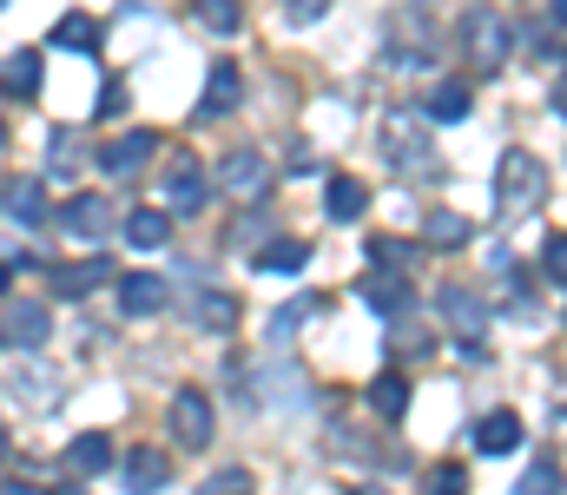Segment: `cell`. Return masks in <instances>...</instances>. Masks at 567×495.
I'll return each instance as SVG.
<instances>
[{
  "label": "cell",
  "mask_w": 567,
  "mask_h": 495,
  "mask_svg": "<svg viewBox=\"0 0 567 495\" xmlns=\"http://www.w3.org/2000/svg\"><path fill=\"white\" fill-rule=\"evenodd\" d=\"M0 495H40V489H33V483H7Z\"/></svg>",
  "instance_id": "obj_37"
},
{
  "label": "cell",
  "mask_w": 567,
  "mask_h": 495,
  "mask_svg": "<svg viewBox=\"0 0 567 495\" xmlns=\"http://www.w3.org/2000/svg\"><path fill=\"white\" fill-rule=\"evenodd\" d=\"M370 410H377V416H383V423H396V416H403V410H410V383H403V377H396V370H383V377H377V383H370Z\"/></svg>",
  "instance_id": "obj_21"
},
{
  "label": "cell",
  "mask_w": 567,
  "mask_h": 495,
  "mask_svg": "<svg viewBox=\"0 0 567 495\" xmlns=\"http://www.w3.org/2000/svg\"><path fill=\"white\" fill-rule=\"evenodd\" d=\"M435 305L449 311V324H455V330H482V305H475V291L449 285V291H435Z\"/></svg>",
  "instance_id": "obj_26"
},
{
  "label": "cell",
  "mask_w": 567,
  "mask_h": 495,
  "mask_svg": "<svg viewBox=\"0 0 567 495\" xmlns=\"http://www.w3.org/2000/svg\"><path fill=\"white\" fill-rule=\"evenodd\" d=\"M423 495H468V470L462 463H435L423 476Z\"/></svg>",
  "instance_id": "obj_29"
},
{
  "label": "cell",
  "mask_w": 567,
  "mask_h": 495,
  "mask_svg": "<svg viewBox=\"0 0 567 495\" xmlns=\"http://www.w3.org/2000/svg\"><path fill=\"white\" fill-rule=\"evenodd\" d=\"M152 153H158V133H152V126H133L126 140H113V146L100 153V165H106L113 178H133V172H145V159H152Z\"/></svg>",
  "instance_id": "obj_9"
},
{
  "label": "cell",
  "mask_w": 567,
  "mask_h": 495,
  "mask_svg": "<svg viewBox=\"0 0 567 495\" xmlns=\"http://www.w3.org/2000/svg\"><path fill=\"white\" fill-rule=\"evenodd\" d=\"M238 93H245V80H238V66H231V60H218V66H212V80H205V100H198V120H225V113L238 106Z\"/></svg>",
  "instance_id": "obj_10"
},
{
  "label": "cell",
  "mask_w": 567,
  "mask_h": 495,
  "mask_svg": "<svg viewBox=\"0 0 567 495\" xmlns=\"http://www.w3.org/2000/svg\"><path fill=\"white\" fill-rule=\"evenodd\" d=\"M0 456H7V423H0Z\"/></svg>",
  "instance_id": "obj_40"
},
{
  "label": "cell",
  "mask_w": 567,
  "mask_h": 495,
  "mask_svg": "<svg viewBox=\"0 0 567 495\" xmlns=\"http://www.w3.org/2000/svg\"><path fill=\"white\" fill-rule=\"evenodd\" d=\"M542 258H548V285H561L567 278V238L561 231H548V251H542Z\"/></svg>",
  "instance_id": "obj_32"
},
{
  "label": "cell",
  "mask_w": 567,
  "mask_h": 495,
  "mask_svg": "<svg viewBox=\"0 0 567 495\" xmlns=\"http://www.w3.org/2000/svg\"><path fill=\"white\" fill-rule=\"evenodd\" d=\"M165 238H172V212H126V245L158 251Z\"/></svg>",
  "instance_id": "obj_22"
},
{
  "label": "cell",
  "mask_w": 567,
  "mask_h": 495,
  "mask_svg": "<svg viewBox=\"0 0 567 495\" xmlns=\"http://www.w3.org/2000/svg\"><path fill=\"white\" fill-rule=\"evenodd\" d=\"M60 225H66L73 238H106V231L120 225V212H113V198H106V192H80V198H66Z\"/></svg>",
  "instance_id": "obj_6"
},
{
  "label": "cell",
  "mask_w": 567,
  "mask_h": 495,
  "mask_svg": "<svg viewBox=\"0 0 567 495\" xmlns=\"http://www.w3.org/2000/svg\"><path fill=\"white\" fill-rule=\"evenodd\" d=\"M265 172H271L265 153H231L218 178H225V192H258V185H265Z\"/></svg>",
  "instance_id": "obj_24"
},
{
  "label": "cell",
  "mask_w": 567,
  "mask_h": 495,
  "mask_svg": "<svg viewBox=\"0 0 567 495\" xmlns=\"http://www.w3.org/2000/svg\"><path fill=\"white\" fill-rule=\"evenodd\" d=\"M284 13H290L297 27H310V20H323V13H330V0H290Z\"/></svg>",
  "instance_id": "obj_35"
},
{
  "label": "cell",
  "mask_w": 567,
  "mask_h": 495,
  "mask_svg": "<svg viewBox=\"0 0 567 495\" xmlns=\"http://www.w3.org/2000/svg\"><path fill=\"white\" fill-rule=\"evenodd\" d=\"M475 450H482V456H508V450H522V416H515V410H488V416L475 423Z\"/></svg>",
  "instance_id": "obj_12"
},
{
  "label": "cell",
  "mask_w": 567,
  "mask_h": 495,
  "mask_svg": "<svg viewBox=\"0 0 567 495\" xmlns=\"http://www.w3.org/2000/svg\"><path fill=\"white\" fill-rule=\"evenodd\" d=\"M66 470H73V476H106V470H113V436H100V430L73 436V443H66Z\"/></svg>",
  "instance_id": "obj_15"
},
{
  "label": "cell",
  "mask_w": 567,
  "mask_h": 495,
  "mask_svg": "<svg viewBox=\"0 0 567 495\" xmlns=\"http://www.w3.org/2000/svg\"><path fill=\"white\" fill-rule=\"evenodd\" d=\"M7 212H13L20 225H40V218H47V192H40V178H13V185H7Z\"/></svg>",
  "instance_id": "obj_23"
},
{
  "label": "cell",
  "mask_w": 567,
  "mask_h": 495,
  "mask_svg": "<svg viewBox=\"0 0 567 495\" xmlns=\"http://www.w3.org/2000/svg\"><path fill=\"white\" fill-rule=\"evenodd\" d=\"M106 278H113L106 258H80V265H60V271H53V291H60V298H86V291H100Z\"/></svg>",
  "instance_id": "obj_16"
},
{
  "label": "cell",
  "mask_w": 567,
  "mask_h": 495,
  "mask_svg": "<svg viewBox=\"0 0 567 495\" xmlns=\"http://www.w3.org/2000/svg\"><path fill=\"white\" fill-rule=\"evenodd\" d=\"M0 86H7L13 100H33V93L47 86V66H40V53H33V47H13V60L0 66Z\"/></svg>",
  "instance_id": "obj_14"
},
{
  "label": "cell",
  "mask_w": 567,
  "mask_h": 495,
  "mask_svg": "<svg viewBox=\"0 0 567 495\" xmlns=\"http://www.w3.org/2000/svg\"><path fill=\"white\" fill-rule=\"evenodd\" d=\"M357 291H363V305H370V311H383V318H403V311L416 305L410 278H403V271H390V265H383V271H370Z\"/></svg>",
  "instance_id": "obj_8"
},
{
  "label": "cell",
  "mask_w": 567,
  "mask_h": 495,
  "mask_svg": "<svg viewBox=\"0 0 567 495\" xmlns=\"http://www.w3.org/2000/svg\"><path fill=\"white\" fill-rule=\"evenodd\" d=\"M508 47H515V33H508V20H502L495 7H468V13H462V53H468L482 73H495V66L508 60Z\"/></svg>",
  "instance_id": "obj_3"
},
{
  "label": "cell",
  "mask_w": 567,
  "mask_h": 495,
  "mask_svg": "<svg viewBox=\"0 0 567 495\" xmlns=\"http://www.w3.org/2000/svg\"><path fill=\"white\" fill-rule=\"evenodd\" d=\"M7 285H13V271H7V265H0V291H7Z\"/></svg>",
  "instance_id": "obj_38"
},
{
  "label": "cell",
  "mask_w": 567,
  "mask_h": 495,
  "mask_svg": "<svg viewBox=\"0 0 567 495\" xmlns=\"http://www.w3.org/2000/svg\"><path fill=\"white\" fill-rule=\"evenodd\" d=\"M172 305V285L152 278V271H126L120 278V318H158Z\"/></svg>",
  "instance_id": "obj_7"
},
{
  "label": "cell",
  "mask_w": 567,
  "mask_h": 495,
  "mask_svg": "<svg viewBox=\"0 0 567 495\" xmlns=\"http://www.w3.org/2000/svg\"><path fill=\"white\" fill-rule=\"evenodd\" d=\"M93 113H100V120H120V113H126V86H106V93H100V106H93Z\"/></svg>",
  "instance_id": "obj_36"
},
{
  "label": "cell",
  "mask_w": 567,
  "mask_h": 495,
  "mask_svg": "<svg viewBox=\"0 0 567 495\" xmlns=\"http://www.w3.org/2000/svg\"><path fill=\"white\" fill-rule=\"evenodd\" d=\"M363 205H370V185H363V178L337 172V178L323 185V212H330L337 225H357V218H363Z\"/></svg>",
  "instance_id": "obj_11"
},
{
  "label": "cell",
  "mask_w": 567,
  "mask_h": 495,
  "mask_svg": "<svg viewBox=\"0 0 567 495\" xmlns=\"http://www.w3.org/2000/svg\"><path fill=\"white\" fill-rule=\"evenodd\" d=\"M0 7H7V0H0Z\"/></svg>",
  "instance_id": "obj_42"
},
{
  "label": "cell",
  "mask_w": 567,
  "mask_h": 495,
  "mask_svg": "<svg viewBox=\"0 0 567 495\" xmlns=\"http://www.w3.org/2000/svg\"><path fill=\"white\" fill-rule=\"evenodd\" d=\"M66 495H86V489H66Z\"/></svg>",
  "instance_id": "obj_41"
},
{
  "label": "cell",
  "mask_w": 567,
  "mask_h": 495,
  "mask_svg": "<svg viewBox=\"0 0 567 495\" xmlns=\"http://www.w3.org/2000/svg\"><path fill=\"white\" fill-rule=\"evenodd\" d=\"M198 324L205 330H231L238 324V298H231V291H198Z\"/></svg>",
  "instance_id": "obj_27"
},
{
  "label": "cell",
  "mask_w": 567,
  "mask_h": 495,
  "mask_svg": "<svg viewBox=\"0 0 567 495\" xmlns=\"http://www.w3.org/2000/svg\"><path fill=\"white\" fill-rule=\"evenodd\" d=\"M468 106H475V93H468L462 80H442V86L429 93L423 120H435V126H455V120H468Z\"/></svg>",
  "instance_id": "obj_18"
},
{
  "label": "cell",
  "mask_w": 567,
  "mask_h": 495,
  "mask_svg": "<svg viewBox=\"0 0 567 495\" xmlns=\"http://www.w3.org/2000/svg\"><path fill=\"white\" fill-rule=\"evenodd\" d=\"M310 311H317V305H310V298H303V305H290V311H278V318H271V343H278V337H290V330L303 324V318H310Z\"/></svg>",
  "instance_id": "obj_34"
},
{
  "label": "cell",
  "mask_w": 567,
  "mask_h": 495,
  "mask_svg": "<svg viewBox=\"0 0 567 495\" xmlns=\"http://www.w3.org/2000/svg\"><path fill=\"white\" fill-rule=\"evenodd\" d=\"M212 430H218L212 396H205V390H178V396H172V443H178V450H205Z\"/></svg>",
  "instance_id": "obj_5"
},
{
  "label": "cell",
  "mask_w": 567,
  "mask_h": 495,
  "mask_svg": "<svg viewBox=\"0 0 567 495\" xmlns=\"http://www.w3.org/2000/svg\"><path fill=\"white\" fill-rule=\"evenodd\" d=\"M120 470H126V489L133 495H152L165 476H172V456H165V450H133Z\"/></svg>",
  "instance_id": "obj_17"
},
{
  "label": "cell",
  "mask_w": 567,
  "mask_h": 495,
  "mask_svg": "<svg viewBox=\"0 0 567 495\" xmlns=\"http://www.w3.org/2000/svg\"><path fill=\"white\" fill-rule=\"evenodd\" d=\"M548 198V165L535 159V153H502V165H495V212L502 218H522V212H535Z\"/></svg>",
  "instance_id": "obj_2"
},
{
  "label": "cell",
  "mask_w": 567,
  "mask_h": 495,
  "mask_svg": "<svg viewBox=\"0 0 567 495\" xmlns=\"http://www.w3.org/2000/svg\"><path fill=\"white\" fill-rule=\"evenodd\" d=\"M7 343H20V350H40L47 337H53V318H47V305H13L7 311V324H0Z\"/></svg>",
  "instance_id": "obj_13"
},
{
  "label": "cell",
  "mask_w": 567,
  "mask_h": 495,
  "mask_svg": "<svg viewBox=\"0 0 567 495\" xmlns=\"http://www.w3.org/2000/svg\"><path fill=\"white\" fill-rule=\"evenodd\" d=\"M205 495H251V476H245V470H225V476L205 483Z\"/></svg>",
  "instance_id": "obj_33"
},
{
  "label": "cell",
  "mask_w": 567,
  "mask_h": 495,
  "mask_svg": "<svg viewBox=\"0 0 567 495\" xmlns=\"http://www.w3.org/2000/svg\"><path fill=\"white\" fill-rule=\"evenodd\" d=\"M310 265V245L303 238H271L265 251H258V271H271V278H297Z\"/></svg>",
  "instance_id": "obj_19"
},
{
  "label": "cell",
  "mask_w": 567,
  "mask_h": 495,
  "mask_svg": "<svg viewBox=\"0 0 567 495\" xmlns=\"http://www.w3.org/2000/svg\"><path fill=\"white\" fill-rule=\"evenodd\" d=\"M522 495H561V463H555V456L535 463V470L522 476Z\"/></svg>",
  "instance_id": "obj_31"
},
{
  "label": "cell",
  "mask_w": 567,
  "mask_h": 495,
  "mask_svg": "<svg viewBox=\"0 0 567 495\" xmlns=\"http://www.w3.org/2000/svg\"><path fill=\"white\" fill-rule=\"evenodd\" d=\"M198 27H212V33H238V27H245V0H198Z\"/></svg>",
  "instance_id": "obj_28"
},
{
  "label": "cell",
  "mask_w": 567,
  "mask_h": 495,
  "mask_svg": "<svg viewBox=\"0 0 567 495\" xmlns=\"http://www.w3.org/2000/svg\"><path fill=\"white\" fill-rule=\"evenodd\" d=\"M423 238H429V245H442V251H455V245H468V218L435 205V212L423 218Z\"/></svg>",
  "instance_id": "obj_25"
},
{
  "label": "cell",
  "mask_w": 567,
  "mask_h": 495,
  "mask_svg": "<svg viewBox=\"0 0 567 495\" xmlns=\"http://www.w3.org/2000/svg\"><path fill=\"white\" fill-rule=\"evenodd\" d=\"M357 495H390V489H377V483H370V489H357Z\"/></svg>",
  "instance_id": "obj_39"
},
{
  "label": "cell",
  "mask_w": 567,
  "mask_h": 495,
  "mask_svg": "<svg viewBox=\"0 0 567 495\" xmlns=\"http://www.w3.org/2000/svg\"><path fill=\"white\" fill-rule=\"evenodd\" d=\"M370 258L390 265V271H403V265H416V245H403V238H370Z\"/></svg>",
  "instance_id": "obj_30"
},
{
  "label": "cell",
  "mask_w": 567,
  "mask_h": 495,
  "mask_svg": "<svg viewBox=\"0 0 567 495\" xmlns=\"http://www.w3.org/2000/svg\"><path fill=\"white\" fill-rule=\"evenodd\" d=\"M165 212L172 218H192V212H205V198H212V178H205V165L192 159V153H172V165H165Z\"/></svg>",
  "instance_id": "obj_4"
},
{
  "label": "cell",
  "mask_w": 567,
  "mask_h": 495,
  "mask_svg": "<svg viewBox=\"0 0 567 495\" xmlns=\"http://www.w3.org/2000/svg\"><path fill=\"white\" fill-rule=\"evenodd\" d=\"M53 47L93 53V47H100V20H93V13H60V20H53Z\"/></svg>",
  "instance_id": "obj_20"
},
{
  "label": "cell",
  "mask_w": 567,
  "mask_h": 495,
  "mask_svg": "<svg viewBox=\"0 0 567 495\" xmlns=\"http://www.w3.org/2000/svg\"><path fill=\"white\" fill-rule=\"evenodd\" d=\"M377 153H383L390 172H403V178H429V172H435L429 120L423 113H383V126H377Z\"/></svg>",
  "instance_id": "obj_1"
}]
</instances>
